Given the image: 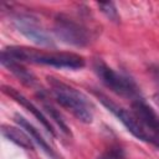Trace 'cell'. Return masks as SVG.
<instances>
[{
	"label": "cell",
	"mask_w": 159,
	"mask_h": 159,
	"mask_svg": "<svg viewBox=\"0 0 159 159\" xmlns=\"http://www.w3.org/2000/svg\"><path fill=\"white\" fill-rule=\"evenodd\" d=\"M0 61H1V65L4 67H6L11 73H14L24 84H26V86H34L36 83V78H35L34 73L30 72L24 66V63L17 62V61H15L12 58H9L5 55H1Z\"/></svg>",
	"instance_id": "11"
},
{
	"label": "cell",
	"mask_w": 159,
	"mask_h": 159,
	"mask_svg": "<svg viewBox=\"0 0 159 159\" xmlns=\"http://www.w3.org/2000/svg\"><path fill=\"white\" fill-rule=\"evenodd\" d=\"M1 134H2L4 138L15 143L16 145L21 147L25 150H34V148H35L34 147V140L31 139V137L25 130H21L16 127L2 124L1 125Z\"/></svg>",
	"instance_id": "10"
},
{
	"label": "cell",
	"mask_w": 159,
	"mask_h": 159,
	"mask_svg": "<svg viewBox=\"0 0 159 159\" xmlns=\"http://www.w3.org/2000/svg\"><path fill=\"white\" fill-rule=\"evenodd\" d=\"M1 55L12 58L21 63L45 65L56 68L80 70L84 67V57L73 52H55V51H40L26 46H9L2 48Z\"/></svg>",
	"instance_id": "1"
},
{
	"label": "cell",
	"mask_w": 159,
	"mask_h": 159,
	"mask_svg": "<svg viewBox=\"0 0 159 159\" xmlns=\"http://www.w3.org/2000/svg\"><path fill=\"white\" fill-rule=\"evenodd\" d=\"M1 89H2V92H4L6 96H9L10 98H12L16 103H19L20 106H22V107H24L26 111H29L30 113H32V116L45 127V129H46L52 137H56V132H55L53 125L51 124L48 117H47L39 107H36L29 98H26L22 93H20L19 91H16L14 87H10V86H6V84H2V86H1Z\"/></svg>",
	"instance_id": "8"
},
{
	"label": "cell",
	"mask_w": 159,
	"mask_h": 159,
	"mask_svg": "<svg viewBox=\"0 0 159 159\" xmlns=\"http://www.w3.org/2000/svg\"><path fill=\"white\" fill-rule=\"evenodd\" d=\"M47 83L56 102L61 107L70 111L83 123H91L93 120V104L81 91L51 76L47 77Z\"/></svg>",
	"instance_id": "2"
},
{
	"label": "cell",
	"mask_w": 159,
	"mask_h": 159,
	"mask_svg": "<svg viewBox=\"0 0 159 159\" xmlns=\"http://www.w3.org/2000/svg\"><path fill=\"white\" fill-rule=\"evenodd\" d=\"M98 7L107 16V19H109L113 22H119L120 16H119L118 10H117V7H116V5L113 2H99Z\"/></svg>",
	"instance_id": "13"
},
{
	"label": "cell",
	"mask_w": 159,
	"mask_h": 159,
	"mask_svg": "<svg viewBox=\"0 0 159 159\" xmlns=\"http://www.w3.org/2000/svg\"><path fill=\"white\" fill-rule=\"evenodd\" d=\"M93 71L99 81L113 93L124 98H130L133 101L142 98L140 88L137 82L128 75L118 72L108 66L102 58H97L93 62Z\"/></svg>",
	"instance_id": "3"
},
{
	"label": "cell",
	"mask_w": 159,
	"mask_h": 159,
	"mask_svg": "<svg viewBox=\"0 0 159 159\" xmlns=\"http://www.w3.org/2000/svg\"><path fill=\"white\" fill-rule=\"evenodd\" d=\"M37 97H39L40 102L42 103V107H43V109H45L46 114H47L51 119H53V122L58 125L60 130H61L63 134H66V135H71V130H70L68 125L66 124V122H65L63 117H62V116H61V113L56 109V107H55L50 101H47L46 96H45L42 92L37 93Z\"/></svg>",
	"instance_id": "12"
},
{
	"label": "cell",
	"mask_w": 159,
	"mask_h": 159,
	"mask_svg": "<svg viewBox=\"0 0 159 159\" xmlns=\"http://www.w3.org/2000/svg\"><path fill=\"white\" fill-rule=\"evenodd\" d=\"M12 24L20 34L34 43L40 46H55L52 37L47 34L36 17L27 14H17L12 17Z\"/></svg>",
	"instance_id": "6"
},
{
	"label": "cell",
	"mask_w": 159,
	"mask_h": 159,
	"mask_svg": "<svg viewBox=\"0 0 159 159\" xmlns=\"http://www.w3.org/2000/svg\"><path fill=\"white\" fill-rule=\"evenodd\" d=\"M94 94L97 96V98L99 99V102L107 108V111H109L127 128V130L132 135H134L137 139H139L142 142H145V143H149V144L153 145L152 137L148 134V132L140 124V122L138 120V118L135 117V114L133 113L132 109L129 111V109H127V108H124L122 106H118L117 103H114L113 101H111L108 97H106L102 93L94 92Z\"/></svg>",
	"instance_id": "5"
},
{
	"label": "cell",
	"mask_w": 159,
	"mask_h": 159,
	"mask_svg": "<svg viewBox=\"0 0 159 159\" xmlns=\"http://www.w3.org/2000/svg\"><path fill=\"white\" fill-rule=\"evenodd\" d=\"M14 118H15V122L31 137V139L34 140V143H36L39 147H40V149L46 154V155H48L51 159H57V155H56V153L52 150V148L48 145V143L46 142V139L42 137V134L26 119V118H24L22 116H20L19 113H16L15 116H14Z\"/></svg>",
	"instance_id": "9"
},
{
	"label": "cell",
	"mask_w": 159,
	"mask_h": 159,
	"mask_svg": "<svg viewBox=\"0 0 159 159\" xmlns=\"http://www.w3.org/2000/svg\"><path fill=\"white\" fill-rule=\"evenodd\" d=\"M132 111L153 139V145L159 148V114L142 98L132 102Z\"/></svg>",
	"instance_id": "7"
},
{
	"label": "cell",
	"mask_w": 159,
	"mask_h": 159,
	"mask_svg": "<svg viewBox=\"0 0 159 159\" xmlns=\"http://www.w3.org/2000/svg\"><path fill=\"white\" fill-rule=\"evenodd\" d=\"M53 32L60 41L76 47L88 45L92 39L91 31L87 26L67 15H58L55 19Z\"/></svg>",
	"instance_id": "4"
},
{
	"label": "cell",
	"mask_w": 159,
	"mask_h": 159,
	"mask_svg": "<svg viewBox=\"0 0 159 159\" xmlns=\"http://www.w3.org/2000/svg\"><path fill=\"white\" fill-rule=\"evenodd\" d=\"M101 159H123V150L119 147H112L101 157Z\"/></svg>",
	"instance_id": "14"
},
{
	"label": "cell",
	"mask_w": 159,
	"mask_h": 159,
	"mask_svg": "<svg viewBox=\"0 0 159 159\" xmlns=\"http://www.w3.org/2000/svg\"><path fill=\"white\" fill-rule=\"evenodd\" d=\"M153 98H154V102H155V103L159 106V92H158V93H155Z\"/></svg>",
	"instance_id": "15"
}]
</instances>
